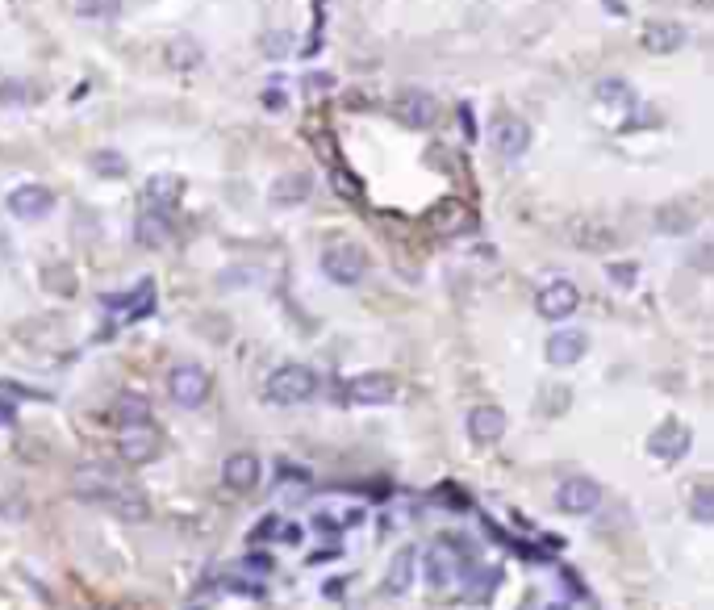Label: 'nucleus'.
Masks as SVG:
<instances>
[{"label": "nucleus", "mask_w": 714, "mask_h": 610, "mask_svg": "<svg viewBox=\"0 0 714 610\" xmlns=\"http://www.w3.org/2000/svg\"><path fill=\"white\" fill-rule=\"evenodd\" d=\"M71 494L113 510L117 519H126V523H142L151 514V502L109 464H80L76 473H71Z\"/></svg>", "instance_id": "nucleus-1"}, {"label": "nucleus", "mask_w": 714, "mask_h": 610, "mask_svg": "<svg viewBox=\"0 0 714 610\" xmlns=\"http://www.w3.org/2000/svg\"><path fill=\"white\" fill-rule=\"evenodd\" d=\"M318 393V372L305 364H280L264 381V397L272 406H301Z\"/></svg>", "instance_id": "nucleus-2"}, {"label": "nucleus", "mask_w": 714, "mask_h": 610, "mask_svg": "<svg viewBox=\"0 0 714 610\" xmlns=\"http://www.w3.org/2000/svg\"><path fill=\"white\" fill-rule=\"evenodd\" d=\"M117 452L130 464H151L163 452V435L151 418H134V422H117Z\"/></svg>", "instance_id": "nucleus-3"}, {"label": "nucleus", "mask_w": 714, "mask_h": 610, "mask_svg": "<svg viewBox=\"0 0 714 610\" xmlns=\"http://www.w3.org/2000/svg\"><path fill=\"white\" fill-rule=\"evenodd\" d=\"M322 272H326V280H335V285L351 289V285H360V280H364L368 255H364V247H355V243H335V247L322 251Z\"/></svg>", "instance_id": "nucleus-4"}, {"label": "nucleus", "mask_w": 714, "mask_h": 610, "mask_svg": "<svg viewBox=\"0 0 714 610\" xmlns=\"http://www.w3.org/2000/svg\"><path fill=\"white\" fill-rule=\"evenodd\" d=\"M577 305H581V289L573 285V280H547V285L539 289V297H535V310H539V318H547V322L573 318Z\"/></svg>", "instance_id": "nucleus-5"}, {"label": "nucleus", "mask_w": 714, "mask_h": 610, "mask_svg": "<svg viewBox=\"0 0 714 610\" xmlns=\"http://www.w3.org/2000/svg\"><path fill=\"white\" fill-rule=\"evenodd\" d=\"M168 389H172V397H176V406L197 410V406H205L213 381H209V372H205L201 364H180V368H172Z\"/></svg>", "instance_id": "nucleus-6"}, {"label": "nucleus", "mask_w": 714, "mask_h": 610, "mask_svg": "<svg viewBox=\"0 0 714 610\" xmlns=\"http://www.w3.org/2000/svg\"><path fill=\"white\" fill-rule=\"evenodd\" d=\"M435 97L431 92H422V88H406V92H397V101H393V117L401 126H414V130H426L435 122Z\"/></svg>", "instance_id": "nucleus-7"}, {"label": "nucleus", "mask_w": 714, "mask_h": 610, "mask_svg": "<svg viewBox=\"0 0 714 610\" xmlns=\"http://www.w3.org/2000/svg\"><path fill=\"white\" fill-rule=\"evenodd\" d=\"M602 502V485L593 477H568L560 489H556V506L564 514H593Z\"/></svg>", "instance_id": "nucleus-8"}, {"label": "nucleus", "mask_w": 714, "mask_h": 610, "mask_svg": "<svg viewBox=\"0 0 714 610\" xmlns=\"http://www.w3.org/2000/svg\"><path fill=\"white\" fill-rule=\"evenodd\" d=\"M55 209V193L46 184H21V189L9 193V214L21 222H38Z\"/></svg>", "instance_id": "nucleus-9"}, {"label": "nucleus", "mask_w": 714, "mask_h": 610, "mask_svg": "<svg viewBox=\"0 0 714 610\" xmlns=\"http://www.w3.org/2000/svg\"><path fill=\"white\" fill-rule=\"evenodd\" d=\"M393 393H397V385L389 372H364V377L347 381V397L355 406H385V402H393Z\"/></svg>", "instance_id": "nucleus-10"}, {"label": "nucleus", "mask_w": 714, "mask_h": 610, "mask_svg": "<svg viewBox=\"0 0 714 610\" xmlns=\"http://www.w3.org/2000/svg\"><path fill=\"white\" fill-rule=\"evenodd\" d=\"M689 443H694L689 427H681L677 418H669V422H660V427L648 435V452L660 456V460H681L689 452Z\"/></svg>", "instance_id": "nucleus-11"}, {"label": "nucleus", "mask_w": 714, "mask_h": 610, "mask_svg": "<svg viewBox=\"0 0 714 610\" xmlns=\"http://www.w3.org/2000/svg\"><path fill=\"white\" fill-rule=\"evenodd\" d=\"M585 351H589V339H585V331H556L552 339H547L543 356H547V364L568 368V364H577V360L585 356Z\"/></svg>", "instance_id": "nucleus-12"}, {"label": "nucleus", "mask_w": 714, "mask_h": 610, "mask_svg": "<svg viewBox=\"0 0 714 610\" xmlns=\"http://www.w3.org/2000/svg\"><path fill=\"white\" fill-rule=\"evenodd\" d=\"M506 435V410L502 406H476L468 414V439L472 443H497Z\"/></svg>", "instance_id": "nucleus-13"}, {"label": "nucleus", "mask_w": 714, "mask_h": 610, "mask_svg": "<svg viewBox=\"0 0 714 610\" xmlns=\"http://www.w3.org/2000/svg\"><path fill=\"white\" fill-rule=\"evenodd\" d=\"M493 143H497V151H502V159H522L527 147H531V126L522 122V117H502Z\"/></svg>", "instance_id": "nucleus-14"}, {"label": "nucleus", "mask_w": 714, "mask_h": 610, "mask_svg": "<svg viewBox=\"0 0 714 610\" xmlns=\"http://www.w3.org/2000/svg\"><path fill=\"white\" fill-rule=\"evenodd\" d=\"M222 481L230 489H238V494H251V489L259 485V456L255 452H234L222 468Z\"/></svg>", "instance_id": "nucleus-15"}, {"label": "nucleus", "mask_w": 714, "mask_h": 610, "mask_svg": "<svg viewBox=\"0 0 714 610\" xmlns=\"http://www.w3.org/2000/svg\"><path fill=\"white\" fill-rule=\"evenodd\" d=\"M134 239L142 247H163V243L172 239V218L163 214V209H147V205H142L138 226H134Z\"/></svg>", "instance_id": "nucleus-16"}, {"label": "nucleus", "mask_w": 714, "mask_h": 610, "mask_svg": "<svg viewBox=\"0 0 714 610\" xmlns=\"http://www.w3.org/2000/svg\"><path fill=\"white\" fill-rule=\"evenodd\" d=\"M184 197V180L180 176H151L147 180V193H142V205L147 209H163L168 214L172 205H180Z\"/></svg>", "instance_id": "nucleus-17"}, {"label": "nucleus", "mask_w": 714, "mask_h": 610, "mask_svg": "<svg viewBox=\"0 0 714 610\" xmlns=\"http://www.w3.org/2000/svg\"><path fill=\"white\" fill-rule=\"evenodd\" d=\"M681 42H685V30L677 21H652L644 30V51H652V55H673V51H681Z\"/></svg>", "instance_id": "nucleus-18"}, {"label": "nucleus", "mask_w": 714, "mask_h": 610, "mask_svg": "<svg viewBox=\"0 0 714 610\" xmlns=\"http://www.w3.org/2000/svg\"><path fill=\"white\" fill-rule=\"evenodd\" d=\"M414 573H418V552H414V548H401V552L393 556L389 573H385V590H389L393 598L406 594L410 585H414Z\"/></svg>", "instance_id": "nucleus-19"}, {"label": "nucleus", "mask_w": 714, "mask_h": 610, "mask_svg": "<svg viewBox=\"0 0 714 610\" xmlns=\"http://www.w3.org/2000/svg\"><path fill=\"white\" fill-rule=\"evenodd\" d=\"M431 226H435L439 234H460V230L472 226V209H468L464 201H439V205L431 209Z\"/></svg>", "instance_id": "nucleus-20"}, {"label": "nucleus", "mask_w": 714, "mask_h": 610, "mask_svg": "<svg viewBox=\"0 0 714 610\" xmlns=\"http://www.w3.org/2000/svg\"><path fill=\"white\" fill-rule=\"evenodd\" d=\"M109 310H130V318H147L155 310V285L151 280H142V285H134L126 297H105Z\"/></svg>", "instance_id": "nucleus-21"}, {"label": "nucleus", "mask_w": 714, "mask_h": 610, "mask_svg": "<svg viewBox=\"0 0 714 610\" xmlns=\"http://www.w3.org/2000/svg\"><path fill=\"white\" fill-rule=\"evenodd\" d=\"M656 226H660L664 234H689V230H694V209L681 205V201L660 205V209H656Z\"/></svg>", "instance_id": "nucleus-22"}, {"label": "nucleus", "mask_w": 714, "mask_h": 610, "mask_svg": "<svg viewBox=\"0 0 714 610\" xmlns=\"http://www.w3.org/2000/svg\"><path fill=\"white\" fill-rule=\"evenodd\" d=\"M426 569H431V585H435V590H443V585L456 581V552H451L447 544L431 548V560H426Z\"/></svg>", "instance_id": "nucleus-23"}, {"label": "nucleus", "mask_w": 714, "mask_h": 610, "mask_svg": "<svg viewBox=\"0 0 714 610\" xmlns=\"http://www.w3.org/2000/svg\"><path fill=\"white\" fill-rule=\"evenodd\" d=\"M309 197V176H284L272 184V201L276 205H297Z\"/></svg>", "instance_id": "nucleus-24"}, {"label": "nucleus", "mask_w": 714, "mask_h": 610, "mask_svg": "<svg viewBox=\"0 0 714 610\" xmlns=\"http://www.w3.org/2000/svg\"><path fill=\"white\" fill-rule=\"evenodd\" d=\"M71 9L88 21H109V17L122 13V0H71Z\"/></svg>", "instance_id": "nucleus-25"}, {"label": "nucleus", "mask_w": 714, "mask_h": 610, "mask_svg": "<svg viewBox=\"0 0 714 610\" xmlns=\"http://www.w3.org/2000/svg\"><path fill=\"white\" fill-rule=\"evenodd\" d=\"M88 163H92V172H97V176H126L130 172V163L117 151H92Z\"/></svg>", "instance_id": "nucleus-26"}, {"label": "nucleus", "mask_w": 714, "mask_h": 610, "mask_svg": "<svg viewBox=\"0 0 714 610\" xmlns=\"http://www.w3.org/2000/svg\"><path fill=\"white\" fill-rule=\"evenodd\" d=\"M598 101H606V105H610V101H614V105H627V101H631V88H627L623 80H602V84H598Z\"/></svg>", "instance_id": "nucleus-27"}, {"label": "nucleus", "mask_w": 714, "mask_h": 610, "mask_svg": "<svg viewBox=\"0 0 714 610\" xmlns=\"http://www.w3.org/2000/svg\"><path fill=\"white\" fill-rule=\"evenodd\" d=\"M168 59H172L176 67H197L201 51H197L193 42H172V46H168Z\"/></svg>", "instance_id": "nucleus-28"}, {"label": "nucleus", "mask_w": 714, "mask_h": 610, "mask_svg": "<svg viewBox=\"0 0 714 610\" xmlns=\"http://www.w3.org/2000/svg\"><path fill=\"white\" fill-rule=\"evenodd\" d=\"M17 397H21V389L0 385V427H9V422H13V414H17Z\"/></svg>", "instance_id": "nucleus-29"}, {"label": "nucleus", "mask_w": 714, "mask_h": 610, "mask_svg": "<svg viewBox=\"0 0 714 610\" xmlns=\"http://www.w3.org/2000/svg\"><path fill=\"white\" fill-rule=\"evenodd\" d=\"M694 519H698V523H710V519H714V498H710L706 485L694 494Z\"/></svg>", "instance_id": "nucleus-30"}, {"label": "nucleus", "mask_w": 714, "mask_h": 610, "mask_svg": "<svg viewBox=\"0 0 714 610\" xmlns=\"http://www.w3.org/2000/svg\"><path fill=\"white\" fill-rule=\"evenodd\" d=\"M30 84H0V101H26L30 92H26Z\"/></svg>", "instance_id": "nucleus-31"}, {"label": "nucleus", "mask_w": 714, "mask_h": 610, "mask_svg": "<svg viewBox=\"0 0 714 610\" xmlns=\"http://www.w3.org/2000/svg\"><path fill=\"white\" fill-rule=\"evenodd\" d=\"M631 276H635V268H631V264H618V268L610 264V280H618V285H631Z\"/></svg>", "instance_id": "nucleus-32"}, {"label": "nucleus", "mask_w": 714, "mask_h": 610, "mask_svg": "<svg viewBox=\"0 0 714 610\" xmlns=\"http://www.w3.org/2000/svg\"><path fill=\"white\" fill-rule=\"evenodd\" d=\"M5 255H9V243H5V230H0V264H5Z\"/></svg>", "instance_id": "nucleus-33"}]
</instances>
